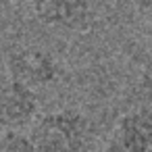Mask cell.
Here are the masks:
<instances>
[{
  "instance_id": "obj_1",
  "label": "cell",
  "mask_w": 152,
  "mask_h": 152,
  "mask_svg": "<svg viewBox=\"0 0 152 152\" xmlns=\"http://www.w3.org/2000/svg\"><path fill=\"white\" fill-rule=\"evenodd\" d=\"M34 152H90L94 144L92 119L75 106L40 115L27 129Z\"/></svg>"
},
{
  "instance_id": "obj_4",
  "label": "cell",
  "mask_w": 152,
  "mask_h": 152,
  "mask_svg": "<svg viewBox=\"0 0 152 152\" xmlns=\"http://www.w3.org/2000/svg\"><path fill=\"white\" fill-rule=\"evenodd\" d=\"M40 117V96L36 90L0 73V135L23 131Z\"/></svg>"
},
{
  "instance_id": "obj_2",
  "label": "cell",
  "mask_w": 152,
  "mask_h": 152,
  "mask_svg": "<svg viewBox=\"0 0 152 152\" xmlns=\"http://www.w3.org/2000/svg\"><path fill=\"white\" fill-rule=\"evenodd\" d=\"M4 71L19 83L31 90H44L61 79V63L56 56L36 44L15 46L4 56Z\"/></svg>"
},
{
  "instance_id": "obj_6",
  "label": "cell",
  "mask_w": 152,
  "mask_h": 152,
  "mask_svg": "<svg viewBox=\"0 0 152 152\" xmlns=\"http://www.w3.org/2000/svg\"><path fill=\"white\" fill-rule=\"evenodd\" d=\"M9 29V13H7V2L0 0V40Z\"/></svg>"
},
{
  "instance_id": "obj_3",
  "label": "cell",
  "mask_w": 152,
  "mask_h": 152,
  "mask_svg": "<svg viewBox=\"0 0 152 152\" xmlns=\"http://www.w3.org/2000/svg\"><path fill=\"white\" fill-rule=\"evenodd\" d=\"M100 9L102 0H31L38 23L67 34L90 31L98 23Z\"/></svg>"
},
{
  "instance_id": "obj_7",
  "label": "cell",
  "mask_w": 152,
  "mask_h": 152,
  "mask_svg": "<svg viewBox=\"0 0 152 152\" xmlns=\"http://www.w3.org/2000/svg\"><path fill=\"white\" fill-rule=\"evenodd\" d=\"M131 2L140 13H150L152 11V0H131Z\"/></svg>"
},
{
  "instance_id": "obj_5",
  "label": "cell",
  "mask_w": 152,
  "mask_h": 152,
  "mask_svg": "<svg viewBox=\"0 0 152 152\" xmlns=\"http://www.w3.org/2000/svg\"><path fill=\"white\" fill-rule=\"evenodd\" d=\"M102 152H152V104L123 113L104 140Z\"/></svg>"
}]
</instances>
